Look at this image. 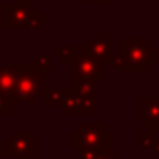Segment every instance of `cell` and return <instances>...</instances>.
Listing matches in <instances>:
<instances>
[{
	"label": "cell",
	"instance_id": "6",
	"mask_svg": "<svg viewBox=\"0 0 159 159\" xmlns=\"http://www.w3.org/2000/svg\"><path fill=\"white\" fill-rule=\"evenodd\" d=\"M112 45H114V41L111 38H107L103 34V30L99 28L96 32V38H88V41H86L84 47H86V51L94 58H98L101 64H107V62H112V58H114Z\"/></svg>",
	"mask_w": 159,
	"mask_h": 159
},
{
	"label": "cell",
	"instance_id": "5",
	"mask_svg": "<svg viewBox=\"0 0 159 159\" xmlns=\"http://www.w3.org/2000/svg\"><path fill=\"white\" fill-rule=\"evenodd\" d=\"M137 118L140 124H146V129L159 133V103L153 98H139L137 101Z\"/></svg>",
	"mask_w": 159,
	"mask_h": 159
},
{
	"label": "cell",
	"instance_id": "15",
	"mask_svg": "<svg viewBox=\"0 0 159 159\" xmlns=\"http://www.w3.org/2000/svg\"><path fill=\"white\" fill-rule=\"evenodd\" d=\"M153 99H155V101H157V103H159V90H157V92H155V94H153Z\"/></svg>",
	"mask_w": 159,
	"mask_h": 159
},
{
	"label": "cell",
	"instance_id": "12",
	"mask_svg": "<svg viewBox=\"0 0 159 159\" xmlns=\"http://www.w3.org/2000/svg\"><path fill=\"white\" fill-rule=\"evenodd\" d=\"M54 54H58L62 62H67V64H69V58H71V47L56 45V47H54Z\"/></svg>",
	"mask_w": 159,
	"mask_h": 159
},
{
	"label": "cell",
	"instance_id": "11",
	"mask_svg": "<svg viewBox=\"0 0 159 159\" xmlns=\"http://www.w3.org/2000/svg\"><path fill=\"white\" fill-rule=\"evenodd\" d=\"M36 67H38L41 73H45V71H52V60H51V56H49V54H41V56H38V60H36Z\"/></svg>",
	"mask_w": 159,
	"mask_h": 159
},
{
	"label": "cell",
	"instance_id": "13",
	"mask_svg": "<svg viewBox=\"0 0 159 159\" xmlns=\"http://www.w3.org/2000/svg\"><path fill=\"white\" fill-rule=\"evenodd\" d=\"M88 2H92V4H112L114 0H88Z\"/></svg>",
	"mask_w": 159,
	"mask_h": 159
},
{
	"label": "cell",
	"instance_id": "1",
	"mask_svg": "<svg viewBox=\"0 0 159 159\" xmlns=\"http://www.w3.org/2000/svg\"><path fill=\"white\" fill-rule=\"evenodd\" d=\"M120 45L122 54H114L111 62L120 71H146L155 62V47L146 38H124Z\"/></svg>",
	"mask_w": 159,
	"mask_h": 159
},
{
	"label": "cell",
	"instance_id": "17",
	"mask_svg": "<svg viewBox=\"0 0 159 159\" xmlns=\"http://www.w3.org/2000/svg\"><path fill=\"white\" fill-rule=\"evenodd\" d=\"M99 159H120V157H99Z\"/></svg>",
	"mask_w": 159,
	"mask_h": 159
},
{
	"label": "cell",
	"instance_id": "14",
	"mask_svg": "<svg viewBox=\"0 0 159 159\" xmlns=\"http://www.w3.org/2000/svg\"><path fill=\"white\" fill-rule=\"evenodd\" d=\"M152 148H153V152H155V153H159V139H155V142L152 144Z\"/></svg>",
	"mask_w": 159,
	"mask_h": 159
},
{
	"label": "cell",
	"instance_id": "16",
	"mask_svg": "<svg viewBox=\"0 0 159 159\" xmlns=\"http://www.w3.org/2000/svg\"><path fill=\"white\" fill-rule=\"evenodd\" d=\"M2 10H4V4H0V17H2Z\"/></svg>",
	"mask_w": 159,
	"mask_h": 159
},
{
	"label": "cell",
	"instance_id": "9",
	"mask_svg": "<svg viewBox=\"0 0 159 159\" xmlns=\"http://www.w3.org/2000/svg\"><path fill=\"white\" fill-rule=\"evenodd\" d=\"M66 92H67V90H45V92H43L45 103H47V105L62 103V99L66 98Z\"/></svg>",
	"mask_w": 159,
	"mask_h": 159
},
{
	"label": "cell",
	"instance_id": "18",
	"mask_svg": "<svg viewBox=\"0 0 159 159\" xmlns=\"http://www.w3.org/2000/svg\"><path fill=\"white\" fill-rule=\"evenodd\" d=\"M0 64H2V58H0Z\"/></svg>",
	"mask_w": 159,
	"mask_h": 159
},
{
	"label": "cell",
	"instance_id": "10",
	"mask_svg": "<svg viewBox=\"0 0 159 159\" xmlns=\"http://www.w3.org/2000/svg\"><path fill=\"white\" fill-rule=\"evenodd\" d=\"M60 105H62V112H64V114H69V112L77 111V96L67 90V92H66V98L62 99Z\"/></svg>",
	"mask_w": 159,
	"mask_h": 159
},
{
	"label": "cell",
	"instance_id": "2",
	"mask_svg": "<svg viewBox=\"0 0 159 159\" xmlns=\"http://www.w3.org/2000/svg\"><path fill=\"white\" fill-rule=\"evenodd\" d=\"M0 21L6 30H36L45 26V15L38 11L36 4L28 2V0H11L10 4H4Z\"/></svg>",
	"mask_w": 159,
	"mask_h": 159
},
{
	"label": "cell",
	"instance_id": "4",
	"mask_svg": "<svg viewBox=\"0 0 159 159\" xmlns=\"http://www.w3.org/2000/svg\"><path fill=\"white\" fill-rule=\"evenodd\" d=\"M15 73V96L21 101L34 103V99L39 96L43 73L36 67V64H13Z\"/></svg>",
	"mask_w": 159,
	"mask_h": 159
},
{
	"label": "cell",
	"instance_id": "7",
	"mask_svg": "<svg viewBox=\"0 0 159 159\" xmlns=\"http://www.w3.org/2000/svg\"><path fill=\"white\" fill-rule=\"evenodd\" d=\"M96 96H84L77 98V112L81 114H94L96 112Z\"/></svg>",
	"mask_w": 159,
	"mask_h": 159
},
{
	"label": "cell",
	"instance_id": "3",
	"mask_svg": "<svg viewBox=\"0 0 159 159\" xmlns=\"http://www.w3.org/2000/svg\"><path fill=\"white\" fill-rule=\"evenodd\" d=\"M69 79L71 81H92L98 83L105 77V64L94 58L86 47H71L69 58Z\"/></svg>",
	"mask_w": 159,
	"mask_h": 159
},
{
	"label": "cell",
	"instance_id": "8",
	"mask_svg": "<svg viewBox=\"0 0 159 159\" xmlns=\"http://www.w3.org/2000/svg\"><path fill=\"white\" fill-rule=\"evenodd\" d=\"M137 142H139V148L140 150H148L155 142V133H152L148 129H140L137 133Z\"/></svg>",
	"mask_w": 159,
	"mask_h": 159
}]
</instances>
